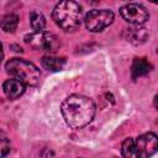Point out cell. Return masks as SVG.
Segmentation results:
<instances>
[{"label":"cell","instance_id":"5bb4252c","mask_svg":"<svg viewBox=\"0 0 158 158\" xmlns=\"http://www.w3.org/2000/svg\"><path fill=\"white\" fill-rule=\"evenodd\" d=\"M121 153H122L123 157H127V158L137 157L135 141H133L132 138H126V139L122 142V146H121Z\"/></svg>","mask_w":158,"mask_h":158},{"label":"cell","instance_id":"2e32d148","mask_svg":"<svg viewBox=\"0 0 158 158\" xmlns=\"http://www.w3.org/2000/svg\"><path fill=\"white\" fill-rule=\"evenodd\" d=\"M89 2H91V4H98L99 2V0H88Z\"/></svg>","mask_w":158,"mask_h":158},{"label":"cell","instance_id":"4fadbf2b","mask_svg":"<svg viewBox=\"0 0 158 158\" xmlns=\"http://www.w3.org/2000/svg\"><path fill=\"white\" fill-rule=\"evenodd\" d=\"M30 22L32 28L36 31H42L46 26V19L40 11H32L30 14Z\"/></svg>","mask_w":158,"mask_h":158},{"label":"cell","instance_id":"ba28073f","mask_svg":"<svg viewBox=\"0 0 158 158\" xmlns=\"http://www.w3.org/2000/svg\"><path fill=\"white\" fill-rule=\"evenodd\" d=\"M122 36L126 41H128L133 44H141V43L146 42V40L148 38V32L144 27H141L139 25H135L133 27L125 28Z\"/></svg>","mask_w":158,"mask_h":158},{"label":"cell","instance_id":"9a60e30c","mask_svg":"<svg viewBox=\"0 0 158 158\" xmlns=\"http://www.w3.org/2000/svg\"><path fill=\"white\" fill-rule=\"evenodd\" d=\"M154 106H156V109L158 110V93H157V95H156V98H154Z\"/></svg>","mask_w":158,"mask_h":158},{"label":"cell","instance_id":"8fae6325","mask_svg":"<svg viewBox=\"0 0 158 158\" xmlns=\"http://www.w3.org/2000/svg\"><path fill=\"white\" fill-rule=\"evenodd\" d=\"M41 64L44 69L51 72H59L65 65V58L63 57H53V56H44L41 60Z\"/></svg>","mask_w":158,"mask_h":158},{"label":"cell","instance_id":"277c9868","mask_svg":"<svg viewBox=\"0 0 158 158\" xmlns=\"http://www.w3.org/2000/svg\"><path fill=\"white\" fill-rule=\"evenodd\" d=\"M23 40L30 47L38 51L54 52L60 46L57 36L47 31H36V32L28 33L25 36Z\"/></svg>","mask_w":158,"mask_h":158},{"label":"cell","instance_id":"3957f363","mask_svg":"<svg viewBox=\"0 0 158 158\" xmlns=\"http://www.w3.org/2000/svg\"><path fill=\"white\" fill-rule=\"evenodd\" d=\"M6 72L21 80L23 84L30 85V86H36L40 81V70L36 65H33L30 62H26L25 59H20V58H12L10 59L6 64H5Z\"/></svg>","mask_w":158,"mask_h":158},{"label":"cell","instance_id":"ac0fdd59","mask_svg":"<svg viewBox=\"0 0 158 158\" xmlns=\"http://www.w3.org/2000/svg\"><path fill=\"white\" fill-rule=\"evenodd\" d=\"M157 53H158V51H157Z\"/></svg>","mask_w":158,"mask_h":158},{"label":"cell","instance_id":"7c38bea8","mask_svg":"<svg viewBox=\"0 0 158 158\" xmlns=\"http://www.w3.org/2000/svg\"><path fill=\"white\" fill-rule=\"evenodd\" d=\"M19 25V17L14 14L5 15L1 20V28L5 32H14Z\"/></svg>","mask_w":158,"mask_h":158},{"label":"cell","instance_id":"5b68a950","mask_svg":"<svg viewBox=\"0 0 158 158\" xmlns=\"http://www.w3.org/2000/svg\"><path fill=\"white\" fill-rule=\"evenodd\" d=\"M85 26L91 32H100L114 21V12L107 9L91 10L85 15Z\"/></svg>","mask_w":158,"mask_h":158},{"label":"cell","instance_id":"52a82bcc","mask_svg":"<svg viewBox=\"0 0 158 158\" xmlns=\"http://www.w3.org/2000/svg\"><path fill=\"white\" fill-rule=\"evenodd\" d=\"M120 14L125 21L132 25H143L149 17L146 7L139 4H127L120 9Z\"/></svg>","mask_w":158,"mask_h":158},{"label":"cell","instance_id":"9c48e42d","mask_svg":"<svg viewBox=\"0 0 158 158\" xmlns=\"http://www.w3.org/2000/svg\"><path fill=\"white\" fill-rule=\"evenodd\" d=\"M25 85L21 80L14 78V79H9L4 83L2 85V89H4V93L5 95L10 99V100H15L17 98H20L23 93H25Z\"/></svg>","mask_w":158,"mask_h":158},{"label":"cell","instance_id":"8992f818","mask_svg":"<svg viewBox=\"0 0 158 158\" xmlns=\"http://www.w3.org/2000/svg\"><path fill=\"white\" fill-rule=\"evenodd\" d=\"M135 146L137 157L148 158L158 151V137L152 132L143 133L135 141Z\"/></svg>","mask_w":158,"mask_h":158},{"label":"cell","instance_id":"7a4b0ae2","mask_svg":"<svg viewBox=\"0 0 158 158\" xmlns=\"http://www.w3.org/2000/svg\"><path fill=\"white\" fill-rule=\"evenodd\" d=\"M52 17L62 30L74 31L81 22V7L73 0H60L54 6Z\"/></svg>","mask_w":158,"mask_h":158},{"label":"cell","instance_id":"6da1fadb","mask_svg":"<svg viewBox=\"0 0 158 158\" xmlns=\"http://www.w3.org/2000/svg\"><path fill=\"white\" fill-rule=\"evenodd\" d=\"M62 115L72 128L86 126L95 115V104L83 95H70L62 104Z\"/></svg>","mask_w":158,"mask_h":158},{"label":"cell","instance_id":"e0dca14e","mask_svg":"<svg viewBox=\"0 0 158 158\" xmlns=\"http://www.w3.org/2000/svg\"><path fill=\"white\" fill-rule=\"evenodd\" d=\"M151 2H153V4H158V0H149Z\"/></svg>","mask_w":158,"mask_h":158},{"label":"cell","instance_id":"30bf717a","mask_svg":"<svg viewBox=\"0 0 158 158\" xmlns=\"http://www.w3.org/2000/svg\"><path fill=\"white\" fill-rule=\"evenodd\" d=\"M152 64L146 58H136L131 65V74L132 79H137L142 75L148 74L152 70Z\"/></svg>","mask_w":158,"mask_h":158}]
</instances>
